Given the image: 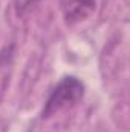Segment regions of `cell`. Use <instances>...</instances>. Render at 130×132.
I'll list each match as a JSON object with an SVG mask.
<instances>
[{
	"label": "cell",
	"mask_w": 130,
	"mask_h": 132,
	"mask_svg": "<svg viewBox=\"0 0 130 132\" xmlns=\"http://www.w3.org/2000/svg\"><path fill=\"white\" fill-rule=\"evenodd\" d=\"M83 95H84V83L81 80H78L77 77H72V75L63 77L60 80V83L51 92L49 98L43 108L41 117L49 118L67 108L75 106L83 98Z\"/></svg>",
	"instance_id": "cell-1"
},
{
	"label": "cell",
	"mask_w": 130,
	"mask_h": 132,
	"mask_svg": "<svg viewBox=\"0 0 130 132\" xmlns=\"http://www.w3.org/2000/svg\"><path fill=\"white\" fill-rule=\"evenodd\" d=\"M95 0H61V9L64 20L69 25L83 22L95 11Z\"/></svg>",
	"instance_id": "cell-2"
}]
</instances>
